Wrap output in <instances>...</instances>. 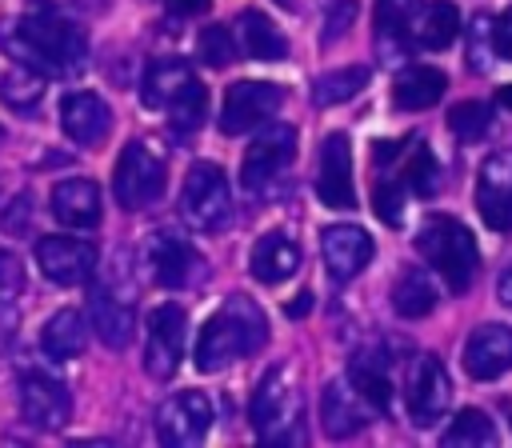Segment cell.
Listing matches in <instances>:
<instances>
[{
  "label": "cell",
  "mask_w": 512,
  "mask_h": 448,
  "mask_svg": "<svg viewBox=\"0 0 512 448\" xmlns=\"http://www.w3.org/2000/svg\"><path fill=\"white\" fill-rule=\"evenodd\" d=\"M4 52L44 76H80L88 64V40L80 24L52 0H32L28 12L0 36Z\"/></svg>",
  "instance_id": "obj_1"
},
{
  "label": "cell",
  "mask_w": 512,
  "mask_h": 448,
  "mask_svg": "<svg viewBox=\"0 0 512 448\" xmlns=\"http://www.w3.org/2000/svg\"><path fill=\"white\" fill-rule=\"evenodd\" d=\"M268 344V324L264 312L248 296H228L200 328L196 336V368L200 372H224L228 364L252 356L256 348Z\"/></svg>",
  "instance_id": "obj_2"
},
{
  "label": "cell",
  "mask_w": 512,
  "mask_h": 448,
  "mask_svg": "<svg viewBox=\"0 0 512 448\" xmlns=\"http://www.w3.org/2000/svg\"><path fill=\"white\" fill-rule=\"evenodd\" d=\"M416 252L436 268L448 292H468L480 272L476 240L456 216H428L416 232Z\"/></svg>",
  "instance_id": "obj_3"
},
{
  "label": "cell",
  "mask_w": 512,
  "mask_h": 448,
  "mask_svg": "<svg viewBox=\"0 0 512 448\" xmlns=\"http://www.w3.org/2000/svg\"><path fill=\"white\" fill-rule=\"evenodd\" d=\"M252 428L268 444H288L300 436V392L284 364H272L252 396Z\"/></svg>",
  "instance_id": "obj_4"
},
{
  "label": "cell",
  "mask_w": 512,
  "mask_h": 448,
  "mask_svg": "<svg viewBox=\"0 0 512 448\" xmlns=\"http://www.w3.org/2000/svg\"><path fill=\"white\" fill-rule=\"evenodd\" d=\"M180 212H184L188 228H196V232H224L232 224V188H228V176L216 164L196 160L188 168V176H184Z\"/></svg>",
  "instance_id": "obj_5"
},
{
  "label": "cell",
  "mask_w": 512,
  "mask_h": 448,
  "mask_svg": "<svg viewBox=\"0 0 512 448\" xmlns=\"http://www.w3.org/2000/svg\"><path fill=\"white\" fill-rule=\"evenodd\" d=\"M112 192H116V204L128 212L148 208L164 192V156L148 140H128L112 172Z\"/></svg>",
  "instance_id": "obj_6"
},
{
  "label": "cell",
  "mask_w": 512,
  "mask_h": 448,
  "mask_svg": "<svg viewBox=\"0 0 512 448\" xmlns=\"http://www.w3.org/2000/svg\"><path fill=\"white\" fill-rule=\"evenodd\" d=\"M452 400V380L444 372V364L432 352H420L408 364V380H404V404H408V420L416 428H432Z\"/></svg>",
  "instance_id": "obj_7"
},
{
  "label": "cell",
  "mask_w": 512,
  "mask_h": 448,
  "mask_svg": "<svg viewBox=\"0 0 512 448\" xmlns=\"http://www.w3.org/2000/svg\"><path fill=\"white\" fill-rule=\"evenodd\" d=\"M296 156V128L292 124H268L256 132V140L244 152L240 164V184L248 192H264Z\"/></svg>",
  "instance_id": "obj_8"
},
{
  "label": "cell",
  "mask_w": 512,
  "mask_h": 448,
  "mask_svg": "<svg viewBox=\"0 0 512 448\" xmlns=\"http://www.w3.org/2000/svg\"><path fill=\"white\" fill-rule=\"evenodd\" d=\"M284 92L268 80H236L228 92H224V104H220V132L224 136H240V132H252L260 128L264 120L276 116Z\"/></svg>",
  "instance_id": "obj_9"
},
{
  "label": "cell",
  "mask_w": 512,
  "mask_h": 448,
  "mask_svg": "<svg viewBox=\"0 0 512 448\" xmlns=\"http://www.w3.org/2000/svg\"><path fill=\"white\" fill-rule=\"evenodd\" d=\"M184 308L180 304H156L148 316V336H144V368L156 380H168L180 368L184 356Z\"/></svg>",
  "instance_id": "obj_10"
},
{
  "label": "cell",
  "mask_w": 512,
  "mask_h": 448,
  "mask_svg": "<svg viewBox=\"0 0 512 448\" xmlns=\"http://www.w3.org/2000/svg\"><path fill=\"white\" fill-rule=\"evenodd\" d=\"M20 412H24V420L32 428L56 432L72 416V396L56 376L28 368V372H20Z\"/></svg>",
  "instance_id": "obj_11"
},
{
  "label": "cell",
  "mask_w": 512,
  "mask_h": 448,
  "mask_svg": "<svg viewBox=\"0 0 512 448\" xmlns=\"http://www.w3.org/2000/svg\"><path fill=\"white\" fill-rule=\"evenodd\" d=\"M144 260H148L152 280L164 288H192L196 280H204L200 252L172 232H152L144 244Z\"/></svg>",
  "instance_id": "obj_12"
},
{
  "label": "cell",
  "mask_w": 512,
  "mask_h": 448,
  "mask_svg": "<svg viewBox=\"0 0 512 448\" xmlns=\"http://www.w3.org/2000/svg\"><path fill=\"white\" fill-rule=\"evenodd\" d=\"M212 424V404L204 392H176L156 412V436L172 448H192Z\"/></svg>",
  "instance_id": "obj_13"
},
{
  "label": "cell",
  "mask_w": 512,
  "mask_h": 448,
  "mask_svg": "<svg viewBox=\"0 0 512 448\" xmlns=\"http://www.w3.org/2000/svg\"><path fill=\"white\" fill-rule=\"evenodd\" d=\"M316 196L320 204L344 212L356 208V188H352V144L344 132H328L320 140V164H316Z\"/></svg>",
  "instance_id": "obj_14"
},
{
  "label": "cell",
  "mask_w": 512,
  "mask_h": 448,
  "mask_svg": "<svg viewBox=\"0 0 512 448\" xmlns=\"http://www.w3.org/2000/svg\"><path fill=\"white\" fill-rule=\"evenodd\" d=\"M476 208L492 232H512V152H496L480 164Z\"/></svg>",
  "instance_id": "obj_15"
},
{
  "label": "cell",
  "mask_w": 512,
  "mask_h": 448,
  "mask_svg": "<svg viewBox=\"0 0 512 448\" xmlns=\"http://www.w3.org/2000/svg\"><path fill=\"white\" fill-rule=\"evenodd\" d=\"M36 264L52 284H84L96 272V248L76 236H44L36 244Z\"/></svg>",
  "instance_id": "obj_16"
},
{
  "label": "cell",
  "mask_w": 512,
  "mask_h": 448,
  "mask_svg": "<svg viewBox=\"0 0 512 448\" xmlns=\"http://www.w3.org/2000/svg\"><path fill=\"white\" fill-rule=\"evenodd\" d=\"M372 252H376L372 248V236L364 228H356V224H332L320 236V256H324V268H328L332 280L360 276L368 268Z\"/></svg>",
  "instance_id": "obj_17"
},
{
  "label": "cell",
  "mask_w": 512,
  "mask_h": 448,
  "mask_svg": "<svg viewBox=\"0 0 512 448\" xmlns=\"http://www.w3.org/2000/svg\"><path fill=\"white\" fill-rule=\"evenodd\" d=\"M464 372L472 380H496L512 372V328L508 324H480L464 340Z\"/></svg>",
  "instance_id": "obj_18"
},
{
  "label": "cell",
  "mask_w": 512,
  "mask_h": 448,
  "mask_svg": "<svg viewBox=\"0 0 512 448\" xmlns=\"http://www.w3.org/2000/svg\"><path fill=\"white\" fill-rule=\"evenodd\" d=\"M60 124H64V132H68L72 144L96 148L112 132V108L96 92H68L60 100Z\"/></svg>",
  "instance_id": "obj_19"
},
{
  "label": "cell",
  "mask_w": 512,
  "mask_h": 448,
  "mask_svg": "<svg viewBox=\"0 0 512 448\" xmlns=\"http://www.w3.org/2000/svg\"><path fill=\"white\" fill-rule=\"evenodd\" d=\"M88 324L96 328V336L108 348H128L132 332H136V312H132V292L116 296L112 284H100L88 292Z\"/></svg>",
  "instance_id": "obj_20"
},
{
  "label": "cell",
  "mask_w": 512,
  "mask_h": 448,
  "mask_svg": "<svg viewBox=\"0 0 512 448\" xmlns=\"http://www.w3.org/2000/svg\"><path fill=\"white\" fill-rule=\"evenodd\" d=\"M368 404L348 380H328L320 392V424L332 440H348L368 424Z\"/></svg>",
  "instance_id": "obj_21"
},
{
  "label": "cell",
  "mask_w": 512,
  "mask_h": 448,
  "mask_svg": "<svg viewBox=\"0 0 512 448\" xmlns=\"http://www.w3.org/2000/svg\"><path fill=\"white\" fill-rule=\"evenodd\" d=\"M300 268V244L284 232H268L252 244V256H248V272L260 280V284H280L288 276H296Z\"/></svg>",
  "instance_id": "obj_22"
},
{
  "label": "cell",
  "mask_w": 512,
  "mask_h": 448,
  "mask_svg": "<svg viewBox=\"0 0 512 448\" xmlns=\"http://www.w3.org/2000/svg\"><path fill=\"white\" fill-rule=\"evenodd\" d=\"M348 380L352 388L364 396V404L372 412H388L392 408V376H388V360L376 348H360L348 360Z\"/></svg>",
  "instance_id": "obj_23"
},
{
  "label": "cell",
  "mask_w": 512,
  "mask_h": 448,
  "mask_svg": "<svg viewBox=\"0 0 512 448\" xmlns=\"http://www.w3.org/2000/svg\"><path fill=\"white\" fill-rule=\"evenodd\" d=\"M52 212L68 228H96L100 220V188L92 180H60L52 188Z\"/></svg>",
  "instance_id": "obj_24"
},
{
  "label": "cell",
  "mask_w": 512,
  "mask_h": 448,
  "mask_svg": "<svg viewBox=\"0 0 512 448\" xmlns=\"http://www.w3.org/2000/svg\"><path fill=\"white\" fill-rule=\"evenodd\" d=\"M444 88H448V76H444L440 68L412 64V68H404V72L396 76L392 100H396V108H404V112H424V108H432V104L444 96Z\"/></svg>",
  "instance_id": "obj_25"
},
{
  "label": "cell",
  "mask_w": 512,
  "mask_h": 448,
  "mask_svg": "<svg viewBox=\"0 0 512 448\" xmlns=\"http://www.w3.org/2000/svg\"><path fill=\"white\" fill-rule=\"evenodd\" d=\"M456 32H460V12L452 0H432L412 20V44L428 52H444L456 40Z\"/></svg>",
  "instance_id": "obj_26"
},
{
  "label": "cell",
  "mask_w": 512,
  "mask_h": 448,
  "mask_svg": "<svg viewBox=\"0 0 512 448\" xmlns=\"http://www.w3.org/2000/svg\"><path fill=\"white\" fill-rule=\"evenodd\" d=\"M424 0H376V44L384 56H400L404 40H412V20Z\"/></svg>",
  "instance_id": "obj_27"
},
{
  "label": "cell",
  "mask_w": 512,
  "mask_h": 448,
  "mask_svg": "<svg viewBox=\"0 0 512 448\" xmlns=\"http://www.w3.org/2000/svg\"><path fill=\"white\" fill-rule=\"evenodd\" d=\"M88 344V324L76 308H60L52 312V320L40 332V348L48 352V360H76Z\"/></svg>",
  "instance_id": "obj_28"
},
{
  "label": "cell",
  "mask_w": 512,
  "mask_h": 448,
  "mask_svg": "<svg viewBox=\"0 0 512 448\" xmlns=\"http://www.w3.org/2000/svg\"><path fill=\"white\" fill-rule=\"evenodd\" d=\"M236 36H240V48H244L248 56H256V60H284V56H288V40H284L280 28H276L264 12H256V8H244V12L236 16Z\"/></svg>",
  "instance_id": "obj_29"
},
{
  "label": "cell",
  "mask_w": 512,
  "mask_h": 448,
  "mask_svg": "<svg viewBox=\"0 0 512 448\" xmlns=\"http://www.w3.org/2000/svg\"><path fill=\"white\" fill-rule=\"evenodd\" d=\"M164 112H168V128H172V136H176V140L196 136V132H200V124H204V116H208V88L192 76V80L172 96V104H168Z\"/></svg>",
  "instance_id": "obj_30"
},
{
  "label": "cell",
  "mask_w": 512,
  "mask_h": 448,
  "mask_svg": "<svg viewBox=\"0 0 512 448\" xmlns=\"http://www.w3.org/2000/svg\"><path fill=\"white\" fill-rule=\"evenodd\" d=\"M392 308L404 316V320H420L436 308V284L428 272L420 268H404L392 284Z\"/></svg>",
  "instance_id": "obj_31"
},
{
  "label": "cell",
  "mask_w": 512,
  "mask_h": 448,
  "mask_svg": "<svg viewBox=\"0 0 512 448\" xmlns=\"http://www.w3.org/2000/svg\"><path fill=\"white\" fill-rule=\"evenodd\" d=\"M192 80V64L184 60H152L148 72H144V84H140V96L148 108H168L172 96Z\"/></svg>",
  "instance_id": "obj_32"
},
{
  "label": "cell",
  "mask_w": 512,
  "mask_h": 448,
  "mask_svg": "<svg viewBox=\"0 0 512 448\" xmlns=\"http://www.w3.org/2000/svg\"><path fill=\"white\" fill-rule=\"evenodd\" d=\"M444 448H492L496 444V424L480 412V408H460L448 424V432L440 436Z\"/></svg>",
  "instance_id": "obj_33"
},
{
  "label": "cell",
  "mask_w": 512,
  "mask_h": 448,
  "mask_svg": "<svg viewBox=\"0 0 512 448\" xmlns=\"http://www.w3.org/2000/svg\"><path fill=\"white\" fill-rule=\"evenodd\" d=\"M368 64H348V68H336V72H324V76H316V84H312V100L320 104V108H332V104H344V100H352L364 84H368Z\"/></svg>",
  "instance_id": "obj_34"
},
{
  "label": "cell",
  "mask_w": 512,
  "mask_h": 448,
  "mask_svg": "<svg viewBox=\"0 0 512 448\" xmlns=\"http://www.w3.org/2000/svg\"><path fill=\"white\" fill-rule=\"evenodd\" d=\"M40 96H44V72H36V68H12V72H4V80H0L4 108L32 112L40 104Z\"/></svg>",
  "instance_id": "obj_35"
},
{
  "label": "cell",
  "mask_w": 512,
  "mask_h": 448,
  "mask_svg": "<svg viewBox=\"0 0 512 448\" xmlns=\"http://www.w3.org/2000/svg\"><path fill=\"white\" fill-rule=\"evenodd\" d=\"M464 56H468V68L472 72H488L492 60H496V20L488 12H476L468 20V32H464Z\"/></svg>",
  "instance_id": "obj_36"
},
{
  "label": "cell",
  "mask_w": 512,
  "mask_h": 448,
  "mask_svg": "<svg viewBox=\"0 0 512 448\" xmlns=\"http://www.w3.org/2000/svg\"><path fill=\"white\" fill-rule=\"evenodd\" d=\"M448 128H452L464 144H472V140L488 136V128H492V104H484V100L452 104V108H448Z\"/></svg>",
  "instance_id": "obj_37"
},
{
  "label": "cell",
  "mask_w": 512,
  "mask_h": 448,
  "mask_svg": "<svg viewBox=\"0 0 512 448\" xmlns=\"http://www.w3.org/2000/svg\"><path fill=\"white\" fill-rule=\"evenodd\" d=\"M404 188L416 196H436V188H440V164L424 144H416V152L404 164Z\"/></svg>",
  "instance_id": "obj_38"
},
{
  "label": "cell",
  "mask_w": 512,
  "mask_h": 448,
  "mask_svg": "<svg viewBox=\"0 0 512 448\" xmlns=\"http://www.w3.org/2000/svg\"><path fill=\"white\" fill-rule=\"evenodd\" d=\"M200 60L208 68H228L236 60V44H232V32L224 24H212L200 32Z\"/></svg>",
  "instance_id": "obj_39"
},
{
  "label": "cell",
  "mask_w": 512,
  "mask_h": 448,
  "mask_svg": "<svg viewBox=\"0 0 512 448\" xmlns=\"http://www.w3.org/2000/svg\"><path fill=\"white\" fill-rule=\"evenodd\" d=\"M372 208H376V216H380L388 228H400V216H404V188H400V184H392V180L376 184Z\"/></svg>",
  "instance_id": "obj_40"
},
{
  "label": "cell",
  "mask_w": 512,
  "mask_h": 448,
  "mask_svg": "<svg viewBox=\"0 0 512 448\" xmlns=\"http://www.w3.org/2000/svg\"><path fill=\"white\" fill-rule=\"evenodd\" d=\"M32 212H36V208H32V196L20 192V196H12V200L0 208V228H4L8 236H24L28 224H32Z\"/></svg>",
  "instance_id": "obj_41"
},
{
  "label": "cell",
  "mask_w": 512,
  "mask_h": 448,
  "mask_svg": "<svg viewBox=\"0 0 512 448\" xmlns=\"http://www.w3.org/2000/svg\"><path fill=\"white\" fill-rule=\"evenodd\" d=\"M20 288H24V264H20V256L0 248V300H16Z\"/></svg>",
  "instance_id": "obj_42"
},
{
  "label": "cell",
  "mask_w": 512,
  "mask_h": 448,
  "mask_svg": "<svg viewBox=\"0 0 512 448\" xmlns=\"http://www.w3.org/2000/svg\"><path fill=\"white\" fill-rule=\"evenodd\" d=\"M352 20H356V0H336V8H328V20H324V44L340 40Z\"/></svg>",
  "instance_id": "obj_43"
},
{
  "label": "cell",
  "mask_w": 512,
  "mask_h": 448,
  "mask_svg": "<svg viewBox=\"0 0 512 448\" xmlns=\"http://www.w3.org/2000/svg\"><path fill=\"white\" fill-rule=\"evenodd\" d=\"M496 56L512 60V8L496 20Z\"/></svg>",
  "instance_id": "obj_44"
},
{
  "label": "cell",
  "mask_w": 512,
  "mask_h": 448,
  "mask_svg": "<svg viewBox=\"0 0 512 448\" xmlns=\"http://www.w3.org/2000/svg\"><path fill=\"white\" fill-rule=\"evenodd\" d=\"M12 336H16V312L8 308V300H0V352L12 344Z\"/></svg>",
  "instance_id": "obj_45"
},
{
  "label": "cell",
  "mask_w": 512,
  "mask_h": 448,
  "mask_svg": "<svg viewBox=\"0 0 512 448\" xmlns=\"http://www.w3.org/2000/svg\"><path fill=\"white\" fill-rule=\"evenodd\" d=\"M176 16H204L212 8V0H164Z\"/></svg>",
  "instance_id": "obj_46"
},
{
  "label": "cell",
  "mask_w": 512,
  "mask_h": 448,
  "mask_svg": "<svg viewBox=\"0 0 512 448\" xmlns=\"http://www.w3.org/2000/svg\"><path fill=\"white\" fill-rule=\"evenodd\" d=\"M496 296H500V304L512 308V264L500 272V280H496Z\"/></svg>",
  "instance_id": "obj_47"
},
{
  "label": "cell",
  "mask_w": 512,
  "mask_h": 448,
  "mask_svg": "<svg viewBox=\"0 0 512 448\" xmlns=\"http://www.w3.org/2000/svg\"><path fill=\"white\" fill-rule=\"evenodd\" d=\"M308 304H312V296H308V292H300L292 304H284V312H288V316H304V312H308Z\"/></svg>",
  "instance_id": "obj_48"
},
{
  "label": "cell",
  "mask_w": 512,
  "mask_h": 448,
  "mask_svg": "<svg viewBox=\"0 0 512 448\" xmlns=\"http://www.w3.org/2000/svg\"><path fill=\"white\" fill-rule=\"evenodd\" d=\"M496 100H500V104H504V108H512V84H504V88H500V92H496Z\"/></svg>",
  "instance_id": "obj_49"
},
{
  "label": "cell",
  "mask_w": 512,
  "mask_h": 448,
  "mask_svg": "<svg viewBox=\"0 0 512 448\" xmlns=\"http://www.w3.org/2000/svg\"><path fill=\"white\" fill-rule=\"evenodd\" d=\"M80 4H84V8H104L108 0H80Z\"/></svg>",
  "instance_id": "obj_50"
}]
</instances>
